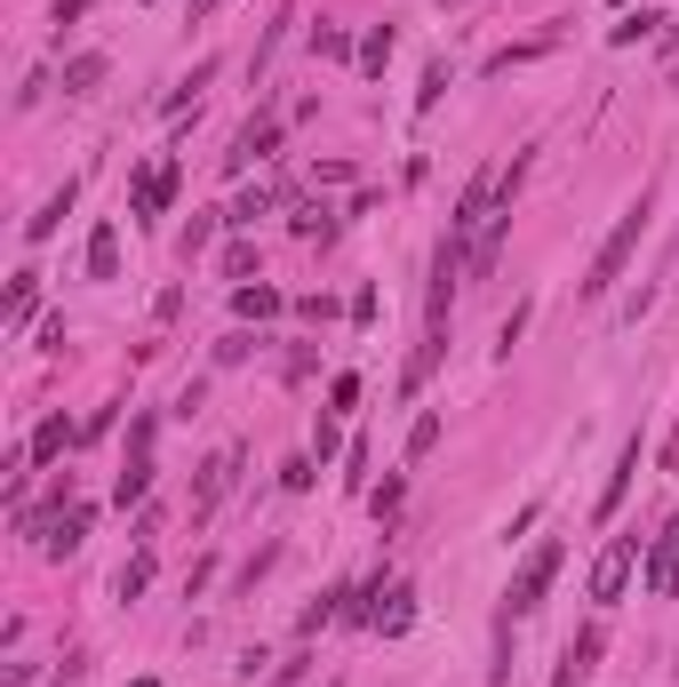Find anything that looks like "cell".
I'll use <instances>...</instances> for the list:
<instances>
[{
	"mask_svg": "<svg viewBox=\"0 0 679 687\" xmlns=\"http://www.w3.org/2000/svg\"><path fill=\"white\" fill-rule=\"evenodd\" d=\"M328 232H336V216H328V209H320V200H312V209H304V216H296V240H328Z\"/></svg>",
	"mask_w": 679,
	"mask_h": 687,
	"instance_id": "obj_34",
	"label": "cell"
},
{
	"mask_svg": "<svg viewBox=\"0 0 679 687\" xmlns=\"http://www.w3.org/2000/svg\"><path fill=\"white\" fill-rule=\"evenodd\" d=\"M177 184H184V168H177V160L145 168V177H136V216H160L168 200H177Z\"/></svg>",
	"mask_w": 679,
	"mask_h": 687,
	"instance_id": "obj_9",
	"label": "cell"
},
{
	"mask_svg": "<svg viewBox=\"0 0 679 687\" xmlns=\"http://www.w3.org/2000/svg\"><path fill=\"white\" fill-rule=\"evenodd\" d=\"M248 272H256V240H232L224 249V281H248Z\"/></svg>",
	"mask_w": 679,
	"mask_h": 687,
	"instance_id": "obj_31",
	"label": "cell"
},
{
	"mask_svg": "<svg viewBox=\"0 0 679 687\" xmlns=\"http://www.w3.org/2000/svg\"><path fill=\"white\" fill-rule=\"evenodd\" d=\"M616 9H632V0H616Z\"/></svg>",
	"mask_w": 679,
	"mask_h": 687,
	"instance_id": "obj_45",
	"label": "cell"
},
{
	"mask_svg": "<svg viewBox=\"0 0 679 687\" xmlns=\"http://www.w3.org/2000/svg\"><path fill=\"white\" fill-rule=\"evenodd\" d=\"M520 328H528V304H512V320L496 328V352H512V344H520Z\"/></svg>",
	"mask_w": 679,
	"mask_h": 687,
	"instance_id": "obj_37",
	"label": "cell"
},
{
	"mask_svg": "<svg viewBox=\"0 0 679 687\" xmlns=\"http://www.w3.org/2000/svg\"><path fill=\"white\" fill-rule=\"evenodd\" d=\"M113 73V56L105 49H88V56H73V64H64V96H88L96 81H105Z\"/></svg>",
	"mask_w": 679,
	"mask_h": 687,
	"instance_id": "obj_17",
	"label": "cell"
},
{
	"mask_svg": "<svg viewBox=\"0 0 679 687\" xmlns=\"http://www.w3.org/2000/svg\"><path fill=\"white\" fill-rule=\"evenodd\" d=\"M407 624H416V583H384V592H376V615H368V632H376V640H400Z\"/></svg>",
	"mask_w": 679,
	"mask_h": 687,
	"instance_id": "obj_6",
	"label": "cell"
},
{
	"mask_svg": "<svg viewBox=\"0 0 679 687\" xmlns=\"http://www.w3.org/2000/svg\"><path fill=\"white\" fill-rule=\"evenodd\" d=\"M88 281H120V224L113 216L88 232Z\"/></svg>",
	"mask_w": 679,
	"mask_h": 687,
	"instance_id": "obj_12",
	"label": "cell"
},
{
	"mask_svg": "<svg viewBox=\"0 0 679 687\" xmlns=\"http://www.w3.org/2000/svg\"><path fill=\"white\" fill-rule=\"evenodd\" d=\"M312 472H320V456H288V464H280V488L304 496V488H312Z\"/></svg>",
	"mask_w": 679,
	"mask_h": 687,
	"instance_id": "obj_30",
	"label": "cell"
},
{
	"mask_svg": "<svg viewBox=\"0 0 679 687\" xmlns=\"http://www.w3.org/2000/svg\"><path fill=\"white\" fill-rule=\"evenodd\" d=\"M639 543H648V536H607V552L592 560V600H600V607L624 600V583L639 575Z\"/></svg>",
	"mask_w": 679,
	"mask_h": 687,
	"instance_id": "obj_3",
	"label": "cell"
},
{
	"mask_svg": "<svg viewBox=\"0 0 679 687\" xmlns=\"http://www.w3.org/2000/svg\"><path fill=\"white\" fill-rule=\"evenodd\" d=\"M600 656H607V632H600V624H584V632H575V640H567V656H560V672H552V687H584Z\"/></svg>",
	"mask_w": 679,
	"mask_h": 687,
	"instance_id": "obj_5",
	"label": "cell"
},
{
	"mask_svg": "<svg viewBox=\"0 0 679 687\" xmlns=\"http://www.w3.org/2000/svg\"><path fill=\"white\" fill-rule=\"evenodd\" d=\"M49 687H81V656H64V664L49 672Z\"/></svg>",
	"mask_w": 679,
	"mask_h": 687,
	"instance_id": "obj_41",
	"label": "cell"
},
{
	"mask_svg": "<svg viewBox=\"0 0 679 687\" xmlns=\"http://www.w3.org/2000/svg\"><path fill=\"white\" fill-rule=\"evenodd\" d=\"M328 408H360V376H336V384H328Z\"/></svg>",
	"mask_w": 679,
	"mask_h": 687,
	"instance_id": "obj_38",
	"label": "cell"
},
{
	"mask_svg": "<svg viewBox=\"0 0 679 687\" xmlns=\"http://www.w3.org/2000/svg\"><path fill=\"white\" fill-rule=\"evenodd\" d=\"M560 560H567V543L552 536V543H535V552L520 560V575H512V592H503V624H520V615H535L543 607V592H552V575H560Z\"/></svg>",
	"mask_w": 679,
	"mask_h": 687,
	"instance_id": "obj_2",
	"label": "cell"
},
{
	"mask_svg": "<svg viewBox=\"0 0 679 687\" xmlns=\"http://www.w3.org/2000/svg\"><path fill=\"white\" fill-rule=\"evenodd\" d=\"M632 472H639V432H632L624 448H616V472H607V488H600V504H592V520H600V528L624 511V496H632Z\"/></svg>",
	"mask_w": 679,
	"mask_h": 687,
	"instance_id": "obj_7",
	"label": "cell"
},
{
	"mask_svg": "<svg viewBox=\"0 0 679 687\" xmlns=\"http://www.w3.org/2000/svg\"><path fill=\"white\" fill-rule=\"evenodd\" d=\"M312 56H360L344 24H312Z\"/></svg>",
	"mask_w": 679,
	"mask_h": 687,
	"instance_id": "obj_28",
	"label": "cell"
},
{
	"mask_svg": "<svg viewBox=\"0 0 679 687\" xmlns=\"http://www.w3.org/2000/svg\"><path fill=\"white\" fill-rule=\"evenodd\" d=\"M73 200H81V184H73V177H64V184H56V192L41 200V216H24V240H49V232L64 224V209H73Z\"/></svg>",
	"mask_w": 679,
	"mask_h": 687,
	"instance_id": "obj_14",
	"label": "cell"
},
{
	"mask_svg": "<svg viewBox=\"0 0 679 687\" xmlns=\"http://www.w3.org/2000/svg\"><path fill=\"white\" fill-rule=\"evenodd\" d=\"M439 360H448V328H424V344H416V360H407V392H424Z\"/></svg>",
	"mask_w": 679,
	"mask_h": 687,
	"instance_id": "obj_15",
	"label": "cell"
},
{
	"mask_svg": "<svg viewBox=\"0 0 679 687\" xmlns=\"http://www.w3.org/2000/svg\"><path fill=\"white\" fill-rule=\"evenodd\" d=\"M312 456H320V464H328V456H336V408H328V416H320V424H312Z\"/></svg>",
	"mask_w": 679,
	"mask_h": 687,
	"instance_id": "obj_36",
	"label": "cell"
},
{
	"mask_svg": "<svg viewBox=\"0 0 679 687\" xmlns=\"http://www.w3.org/2000/svg\"><path fill=\"white\" fill-rule=\"evenodd\" d=\"M81 536H88V504H64L56 520H49V536H41V552H49V560H73Z\"/></svg>",
	"mask_w": 679,
	"mask_h": 687,
	"instance_id": "obj_10",
	"label": "cell"
},
{
	"mask_svg": "<svg viewBox=\"0 0 679 687\" xmlns=\"http://www.w3.org/2000/svg\"><path fill=\"white\" fill-rule=\"evenodd\" d=\"M32 313H41V272H17V288H9V328H32Z\"/></svg>",
	"mask_w": 679,
	"mask_h": 687,
	"instance_id": "obj_21",
	"label": "cell"
},
{
	"mask_svg": "<svg viewBox=\"0 0 679 687\" xmlns=\"http://www.w3.org/2000/svg\"><path fill=\"white\" fill-rule=\"evenodd\" d=\"M73 440H81V424H64V416H41V432H32V448H24V456H32V464H56L64 448H73Z\"/></svg>",
	"mask_w": 679,
	"mask_h": 687,
	"instance_id": "obj_13",
	"label": "cell"
},
{
	"mask_svg": "<svg viewBox=\"0 0 679 687\" xmlns=\"http://www.w3.org/2000/svg\"><path fill=\"white\" fill-rule=\"evenodd\" d=\"M272 152H280V120L264 113V120H248L241 136H232V152H224V168H232V177H241L248 160H272Z\"/></svg>",
	"mask_w": 679,
	"mask_h": 687,
	"instance_id": "obj_8",
	"label": "cell"
},
{
	"mask_svg": "<svg viewBox=\"0 0 679 687\" xmlns=\"http://www.w3.org/2000/svg\"><path fill=\"white\" fill-rule=\"evenodd\" d=\"M209 81H216V56H200V64H192V73H184L177 88H168V96H160V113H184V105H192V96H200V88H209Z\"/></svg>",
	"mask_w": 679,
	"mask_h": 687,
	"instance_id": "obj_20",
	"label": "cell"
},
{
	"mask_svg": "<svg viewBox=\"0 0 679 687\" xmlns=\"http://www.w3.org/2000/svg\"><path fill=\"white\" fill-rule=\"evenodd\" d=\"M32 679H41V664H9L0 672V687H32Z\"/></svg>",
	"mask_w": 679,
	"mask_h": 687,
	"instance_id": "obj_40",
	"label": "cell"
},
{
	"mask_svg": "<svg viewBox=\"0 0 679 687\" xmlns=\"http://www.w3.org/2000/svg\"><path fill=\"white\" fill-rule=\"evenodd\" d=\"M639 583H648L656 600H679V520L664 536H648V560H639Z\"/></svg>",
	"mask_w": 679,
	"mask_h": 687,
	"instance_id": "obj_4",
	"label": "cell"
},
{
	"mask_svg": "<svg viewBox=\"0 0 679 687\" xmlns=\"http://www.w3.org/2000/svg\"><path fill=\"white\" fill-rule=\"evenodd\" d=\"M145 496H152V456H128V472L113 479V504L128 511V504H145Z\"/></svg>",
	"mask_w": 679,
	"mask_h": 687,
	"instance_id": "obj_19",
	"label": "cell"
},
{
	"mask_svg": "<svg viewBox=\"0 0 679 687\" xmlns=\"http://www.w3.org/2000/svg\"><path fill=\"white\" fill-rule=\"evenodd\" d=\"M400 504H407V479H400V472L384 479V488H368V511H376V520H392Z\"/></svg>",
	"mask_w": 679,
	"mask_h": 687,
	"instance_id": "obj_29",
	"label": "cell"
},
{
	"mask_svg": "<svg viewBox=\"0 0 679 687\" xmlns=\"http://www.w3.org/2000/svg\"><path fill=\"white\" fill-rule=\"evenodd\" d=\"M288 24H296V0H288V9H280V17H272L264 32H256V56H248V73H264V64H272V49H280V41H288Z\"/></svg>",
	"mask_w": 679,
	"mask_h": 687,
	"instance_id": "obj_23",
	"label": "cell"
},
{
	"mask_svg": "<svg viewBox=\"0 0 679 687\" xmlns=\"http://www.w3.org/2000/svg\"><path fill=\"white\" fill-rule=\"evenodd\" d=\"M232 313H241V320H272V313H288V296L264 288V281H256V288L241 281V288H232Z\"/></svg>",
	"mask_w": 679,
	"mask_h": 687,
	"instance_id": "obj_16",
	"label": "cell"
},
{
	"mask_svg": "<svg viewBox=\"0 0 679 687\" xmlns=\"http://www.w3.org/2000/svg\"><path fill=\"white\" fill-rule=\"evenodd\" d=\"M648 216H656V192L639 184V200H632V209L616 216V232L600 240V256H592V272H584V281H575V296H584V304H600L607 288L624 281V264H632V249H639V232H648Z\"/></svg>",
	"mask_w": 679,
	"mask_h": 687,
	"instance_id": "obj_1",
	"label": "cell"
},
{
	"mask_svg": "<svg viewBox=\"0 0 679 687\" xmlns=\"http://www.w3.org/2000/svg\"><path fill=\"white\" fill-rule=\"evenodd\" d=\"M232 472H241V448H224V456H209V464H200L192 511H216V504H224V488H232Z\"/></svg>",
	"mask_w": 679,
	"mask_h": 687,
	"instance_id": "obj_11",
	"label": "cell"
},
{
	"mask_svg": "<svg viewBox=\"0 0 679 687\" xmlns=\"http://www.w3.org/2000/svg\"><path fill=\"white\" fill-rule=\"evenodd\" d=\"M304 679H312V656H288L280 672H272V687H304Z\"/></svg>",
	"mask_w": 679,
	"mask_h": 687,
	"instance_id": "obj_35",
	"label": "cell"
},
{
	"mask_svg": "<svg viewBox=\"0 0 679 687\" xmlns=\"http://www.w3.org/2000/svg\"><path fill=\"white\" fill-rule=\"evenodd\" d=\"M352 64H360V73H384V64H392V24H368V32H360V56H352Z\"/></svg>",
	"mask_w": 679,
	"mask_h": 687,
	"instance_id": "obj_22",
	"label": "cell"
},
{
	"mask_svg": "<svg viewBox=\"0 0 679 687\" xmlns=\"http://www.w3.org/2000/svg\"><path fill=\"white\" fill-rule=\"evenodd\" d=\"M664 472H679V424L664 432Z\"/></svg>",
	"mask_w": 679,
	"mask_h": 687,
	"instance_id": "obj_42",
	"label": "cell"
},
{
	"mask_svg": "<svg viewBox=\"0 0 679 687\" xmlns=\"http://www.w3.org/2000/svg\"><path fill=\"white\" fill-rule=\"evenodd\" d=\"M439 88H448V64L432 56V64H424V88H416V113H432V105H439Z\"/></svg>",
	"mask_w": 679,
	"mask_h": 687,
	"instance_id": "obj_32",
	"label": "cell"
},
{
	"mask_svg": "<svg viewBox=\"0 0 679 687\" xmlns=\"http://www.w3.org/2000/svg\"><path fill=\"white\" fill-rule=\"evenodd\" d=\"M328 687H336V679H328Z\"/></svg>",
	"mask_w": 679,
	"mask_h": 687,
	"instance_id": "obj_46",
	"label": "cell"
},
{
	"mask_svg": "<svg viewBox=\"0 0 679 687\" xmlns=\"http://www.w3.org/2000/svg\"><path fill=\"white\" fill-rule=\"evenodd\" d=\"M656 24H664L656 9H624V24H607V41H616V49H632L639 32H656Z\"/></svg>",
	"mask_w": 679,
	"mask_h": 687,
	"instance_id": "obj_26",
	"label": "cell"
},
{
	"mask_svg": "<svg viewBox=\"0 0 679 687\" xmlns=\"http://www.w3.org/2000/svg\"><path fill=\"white\" fill-rule=\"evenodd\" d=\"M543 49H552V32H543V41H512V49H496V56H488V73H512V64H535Z\"/></svg>",
	"mask_w": 679,
	"mask_h": 687,
	"instance_id": "obj_25",
	"label": "cell"
},
{
	"mask_svg": "<svg viewBox=\"0 0 679 687\" xmlns=\"http://www.w3.org/2000/svg\"><path fill=\"white\" fill-rule=\"evenodd\" d=\"M216 216H224V209H200V216H192V224L177 232V256H184V264H192V256H200V249L216 240Z\"/></svg>",
	"mask_w": 679,
	"mask_h": 687,
	"instance_id": "obj_24",
	"label": "cell"
},
{
	"mask_svg": "<svg viewBox=\"0 0 679 687\" xmlns=\"http://www.w3.org/2000/svg\"><path fill=\"white\" fill-rule=\"evenodd\" d=\"M145 583H152V543H136V560H120L113 575V600H145Z\"/></svg>",
	"mask_w": 679,
	"mask_h": 687,
	"instance_id": "obj_18",
	"label": "cell"
},
{
	"mask_svg": "<svg viewBox=\"0 0 679 687\" xmlns=\"http://www.w3.org/2000/svg\"><path fill=\"white\" fill-rule=\"evenodd\" d=\"M216 9H224V0H192V24H209Z\"/></svg>",
	"mask_w": 679,
	"mask_h": 687,
	"instance_id": "obj_43",
	"label": "cell"
},
{
	"mask_svg": "<svg viewBox=\"0 0 679 687\" xmlns=\"http://www.w3.org/2000/svg\"><path fill=\"white\" fill-rule=\"evenodd\" d=\"M256 216H272V192H241V200L224 209V224H232V232H248Z\"/></svg>",
	"mask_w": 679,
	"mask_h": 687,
	"instance_id": "obj_27",
	"label": "cell"
},
{
	"mask_svg": "<svg viewBox=\"0 0 679 687\" xmlns=\"http://www.w3.org/2000/svg\"><path fill=\"white\" fill-rule=\"evenodd\" d=\"M128 687H160V679H128Z\"/></svg>",
	"mask_w": 679,
	"mask_h": 687,
	"instance_id": "obj_44",
	"label": "cell"
},
{
	"mask_svg": "<svg viewBox=\"0 0 679 687\" xmlns=\"http://www.w3.org/2000/svg\"><path fill=\"white\" fill-rule=\"evenodd\" d=\"M439 448V416H416L407 424V456H432Z\"/></svg>",
	"mask_w": 679,
	"mask_h": 687,
	"instance_id": "obj_33",
	"label": "cell"
},
{
	"mask_svg": "<svg viewBox=\"0 0 679 687\" xmlns=\"http://www.w3.org/2000/svg\"><path fill=\"white\" fill-rule=\"evenodd\" d=\"M344 464H352V472H344V488H360V479H368V440H352V448H344Z\"/></svg>",
	"mask_w": 679,
	"mask_h": 687,
	"instance_id": "obj_39",
	"label": "cell"
}]
</instances>
